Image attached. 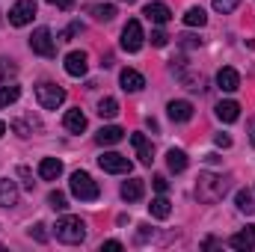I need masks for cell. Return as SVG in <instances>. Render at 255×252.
<instances>
[{"label":"cell","mask_w":255,"mask_h":252,"mask_svg":"<svg viewBox=\"0 0 255 252\" xmlns=\"http://www.w3.org/2000/svg\"><path fill=\"white\" fill-rule=\"evenodd\" d=\"M232 190V175H217V172H202L196 178V199L205 205L220 202Z\"/></svg>","instance_id":"cell-1"},{"label":"cell","mask_w":255,"mask_h":252,"mask_svg":"<svg viewBox=\"0 0 255 252\" xmlns=\"http://www.w3.org/2000/svg\"><path fill=\"white\" fill-rule=\"evenodd\" d=\"M54 235H57V241H60V244L77 247V244H83V241H86V223H83L80 217L65 214V217H60V220H57Z\"/></svg>","instance_id":"cell-2"},{"label":"cell","mask_w":255,"mask_h":252,"mask_svg":"<svg viewBox=\"0 0 255 252\" xmlns=\"http://www.w3.org/2000/svg\"><path fill=\"white\" fill-rule=\"evenodd\" d=\"M68 187H71V196H74V199H80V202H95V199L101 196L98 181H92V175H89V172H80V169L71 175Z\"/></svg>","instance_id":"cell-3"},{"label":"cell","mask_w":255,"mask_h":252,"mask_svg":"<svg viewBox=\"0 0 255 252\" xmlns=\"http://www.w3.org/2000/svg\"><path fill=\"white\" fill-rule=\"evenodd\" d=\"M36 101H39V107H45V110H57L65 101V89L57 86V83H51V80H42V83L36 86Z\"/></svg>","instance_id":"cell-4"},{"label":"cell","mask_w":255,"mask_h":252,"mask_svg":"<svg viewBox=\"0 0 255 252\" xmlns=\"http://www.w3.org/2000/svg\"><path fill=\"white\" fill-rule=\"evenodd\" d=\"M30 51L33 54H39V57H57V39L51 36V30L48 27H39V30H33V36H30Z\"/></svg>","instance_id":"cell-5"},{"label":"cell","mask_w":255,"mask_h":252,"mask_svg":"<svg viewBox=\"0 0 255 252\" xmlns=\"http://www.w3.org/2000/svg\"><path fill=\"white\" fill-rule=\"evenodd\" d=\"M98 166H101L104 172H110V175H128V172L133 169V163L128 160L125 154H119V151H104V154L98 157Z\"/></svg>","instance_id":"cell-6"},{"label":"cell","mask_w":255,"mask_h":252,"mask_svg":"<svg viewBox=\"0 0 255 252\" xmlns=\"http://www.w3.org/2000/svg\"><path fill=\"white\" fill-rule=\"evenodd\" d=\"M142 45H145V33H142V24H139L136 18H130V21L125 24V30H122V48H125L128 54H136Z\"/></svg>","instance_id":"cell-7"},{"label":"cell","mask_w":255,"mask_h":252,"mask_svg":"<svg viewBox=\"0 0 255 252\" xmlns=\"http://www.w3.org/2000/svg\"><path fill=\"white\" fill-rule=\"evenodd\" d=\"M33 18H36V0H18L9 9V24L12 27H27Z\"/></svg>","instance_id":"cell-8"},{"label":"cell","mask_w":255,"mask_h":252,"mask_svg":"<svg viewBox=\"0 0 255 252\" xmlns=\"http://www.w3.org/2000/svg\"><path fill=\"white\" fill-rule=\"evenodd\" d=\"M86 68H89V60H86L83 51H68V54H65V74H71V77H83Z\"/></svg>","instance_id":"cell-9"},{"label":"cell","mask_w":255,"mask_h":252,"mask_svg":"<svg viewBox=\"0 0 255 252\" xmlns=\"http://www.w3.org/2000/svg\"><path fill=\"white\" fill-rule=\"evenodd\" d=\"M229 247L238 250V252L255 250V226H247V229H241L238 235H232V238H229Z\"/></svg>","instance_id":"cell-10"},{"label":"cell","mask_w":255,"mask_h":252,"mask_svg":"<svg viewBox=\"0 0 255 252\" xmlns=\"http://www.w3.org/2000/svg\"><path fill=\"white\" fill-rule=\"evenodd\" d=\"M142 15H145L151 24H169V21H172V9H169L166 3H145Z\"/></svg>","instance_id":"cell-11"},{"label":"cell","mask_w":255,"mask_h":252,"mask_svg":"<svg viewBox=\"0 0 255 252\" xmlns=\"http://www.w3.org/2000/svg\"><path fill=\"white\" fill-rule=\"evenodd\" d=\"M130 142H133V148H136V157H139L145 166H151V160H154V145L148 142V136H145V133H130Z\"/></svg>","instance_id":"cell-12"},{"label":"cell","mask_w":255,"mask_h":252,"mask_svg":"<svg viewBox=\"0 0 255 252\" xmlns=\"http://www.w3.org/2000/svg\"><path fill=\"white\" fill-rule=\"evenodd\" d=\"M217 86H220L223 92H238V89H241V74L226 65V68L217 71Z\"/></svg>","instance_id":"cell-13"},{"label":"cell","mask_w":255,"mask_h":252,"mask_svg":"<svg viewBox=\"0 0 255 252\" xmlns=\"http://www.w3.org/2000/svg\"><path fill=\"white\" fill-rule=\"evenodd\" d=\"M18 184L12 178H0V208H15L18 205Z\"/></svg>","instance_id":"cell-14"},{"label":"cell","mask_w":255,"mask_h":252,"mask_svg":"<svg viewBox=\"0 0 255 252\" xmlns=\"http://www.w3.org/2000/svg\"><path fill=\"white\" fill-rule=\"evenodd\" d=\"M119 83H122V89H125V92H139V89L145 86V77H142L136 68H122Z\"/></svg>","instance_id":"cell-15"},{"label":"cell","mask_w":255,"mask_h":252,"mask_svg":"<svg viewBox=\"0 0 255 252\" xmlns=\"http://www.w3.org/2000/svg\"><path fill=\"white\" fill-rule=\"evenodd\" d=\"M166 113L172 122H190L193 119V104L190 101H169L166 104Z\"/></svg>","instance_id":"cell-16"},{"label":"cell","mask_w":255,"mask_h":252,"mask_svg":"<svg viewBox=\"0 0 255 252\" xmlns=\"http://www.w3.org/2000/svg\"><path fill=\"white\" fill-rule=\"evenodd\" d=\"M60 175H63V160L45 157V160L39 163V178H42V181H57Z\"/></svg>","instance_id":"cell-17"},{"label":"cell","mask_w":255,"mask_h":252,"mask_svg":"<svg viewBox=\"0 0 255 252\" xmlns=\"http://www.w3.org/2000/svg\"><path fill=\"white\" fill-rule=\"evenodd\" d=\"M122 139H125V130L119 125H107L95 133V142H98V145H116V142H122Z\"/></svg>","instance_id":"cell-18"},{"label":"cell","mask_w":255,"mask_h":252,"mask_svg":"<svg viewBox=\"0 0 255 252\" xmlns=\"http://www.w3.org/2000/svg\"><path fill=\"white\" fill-rule=\"evenodd\" d=\"M217 119L226 122V125L238 122V119H241V104H238V101H220V104H217Z\"/></svg>","instance_id":"cell-19"},{"label":"cell","mask_w":255,"mask_h":252,"mask_svg":"<svg viewBox=\"0 0 255 252\" xmlns=\"http://www.w3.org/2000/svg\"><path fill=\"white\" fill-rule=\"evenodd\" d=\"M119 193H122V199H125V202H139V199H142V193H145V181H142V178H128Z\"/></svg>","instance_id":"cell-20"},{"label":"cell","mask_w":255,"mask_h":252,"mask_svg":"<svg viewBox=\"0 0 255 252\" xmlns=\"http://www.w3.org/2000/svg\"><path fill=\"white\" fill-rule=\"evenodd\" d=\"M63 125H65V130H71V133H83V130H86V116H83L80 110H65Z\"/></svg>","instance_id":"cell-21"},{"label":"cell","mask_w":255,"mask_h":252,"mask_svg":"<svg viewBox=\"0 0 255 252\" xmlns=\"http://www.w3.org/2000/svg\"><path fill=\"white\" fill-rule=\"evenodd\" d=\"M187 154L181 151V148H169L166 151V166H169V172H184L187 169Z\"/></svg>","instance_id":"cell-22"},{"label":"cell","mask_w":255,"mask_h":252,"mask_svg":"<svg viewBox=\"0 0 255 252\" xmlns=\"http://www.w3.org/2000/svg\"><path fill=\"white\" fill-rule=\"evenodd\" d=\"M148 211H151V217H154V220H166V217L172 214V205H169V199H166V193H160L157 199H151V205H148Z\"/></svg>","instance_id":"cell-23"},{"label":"cell","mask_w":255,"mask_h":252,"mask_svg":"<svg viewBox=\"0 0 255 252\" xmlns=\"http://www.w3.org/2000/svg\"><path fill=\"white\" fill-rule=\"evenodd\" d=\"M89 12H92V18L101 21V24H107V21L116 18V6H113V3H95V6H89Z\"/></svg>","instance_id":"cell-24"},{"label":"cell","mask_w":255,"mask_h":252,"mask_svg":"<svg viewBox=\"0 0 255 252\" xmlns=\"http://www.w3.org/2000/svg\"><path fill=\"white\" fill-rule=\"evenodd\" d=\"M184 24H187V27H205V24H208L205 9H202V6H190V9L184 12Z\"/></svg>","instance_id":"cell-25"},{"label":"cell","mask_w":255,"mask_h":252,"mask_svg":"<svg viewBox=\"0 0 255 252\" xmlns=\"http://www.w3.org/2000/svg\"><path fill=\"white\" fill-rule=\"evenodd\" d=\"M235 205H238V211H241V214H253V211H255L253 193H250V190H238V193H235Z\"/></svg>","instance_id":"cell-26"},{"label":"cell","mask_w":255,"mask_h":252,"mask_svg":"<svg viewBox=\"0 0 255 252\" xmlns=\"http://www.w3.org/2000/svg\"><path fill=\"white\" fill-rule=\"evenodd\" d=\"M98 116L101 119H116L119 116V101L116 98H101L98 101Z\"/></svg>","instance_id":"cell-27"},{"label":"cell","mask_w":255,"mask_h":252,"mask_svg":"<svg viewBox=\"0 0 255 252\" xmlns=\"http://www.w3.org/2000/svg\"><path fill=\"white\" fill-rule=\"evenodd\" d=\"M18 95H21V86H18V83L0 86V107H9V104H15V101H18Z\"/></svg>","instance_id":"cell-28"},{"label":"cell","mask_w":255,"mask_h":252,"mask_svg":"<svg viewBox=\"0 0 255 252\" xmlns=\"http://www.w3.org/2000/svg\"><path fill=\"white\" fill-rule=\"evenodd\" d=\"M15 74H18V65L6 57H0V83H9V77H15Z\"/></svg>","instance_id":"cell-29"},{"label":"cell","mask_w":255,"mask_h":252,"mask_svg":"<svg viewBox=\"0 0 255 252\" xmlns=\"http://www.w3.org/2000/svg\"><path fill=\"white\" fill-rule=\"evenodd\" d=\"M48 205H51L54 211H65V208H68V199H65V193H60V190H51V193H48Z\"/></svg>","instance_id":"cell-30"},{"label":"cell","mask_w":255,"mask_h":252,"mask_svg":"<svg viewBox=\"0 0 255 252\" xmlns=\"http://www.w3.org/2000/svg\"><path fill=\"white\" fill-rule=\"evenodd\" d=\"M214 3V9L220 12V15H229V12H235L238 6H241V0H211Z\"/></svg>","instance_id":"cell-31"},{"label":"cell","mask_w":255,"mask_h":252,"mask_svg":"<svg viewBox=\"0 0 255 252\" xmlns=\"http://www.w3.org/2000/svg\"><path fill=\"white\" fill-rule=\"evenodd\" d=\"M74 33H83V24H80V21H74V24H68V27H65L63 33L57 36V42H68V39H71Z\"/></svg>","instance_id":"cell-32"},{"label":"cell","mask_w":255,"mask_h":252,"mask_svg":"<svg viewBox=\"0 0 255 252\" xmlns=\"http://www.w3.org/2000/svg\"><path fill=\"white\" fill-rule=\"evenodd\" d=\"M178 45H181V48H187V51H193V48H199V45H202V39H199V36H193V33H184V36H178Z\"/></svg>","instance_id":"cell-33"},{"label":"cell","mask_w":255,"mask_h":252,"mask_svg":"<svg viewBox=\"0 0 255 252\" xmlns=\"http://www.w3.org/2000/svg\"><path fill=\"white\" fill-rule=\"evenodd\" d=\"M30 238H36L39 244H45V241H48V232H45V226H42V223L30 226Z\"/></svg>","instance_id":"cell-34"},{"label":"cell","mask_w":255,"mask_h":252,"mask_svg":"<svg viewBox=\"0 0 255 252\" xmlns=\"http://www.w3.org/2000/svg\"><path fill=\"white\" fill-rule=\"evenodd\" d=\"M166 42H169V36H166L163 30H151V45H154V48H163Z\"/></svg>","instance_id":"cell-35"},{"label":"cell","mask_w":255,"mask_h":252,"mask_svg":"<svg viewBox=\"0 0 255 252\" xmlns=\"http://www.w3.org/2000/svg\"><path fill=\"white\" fill-rule=\"evenodd\" d=\"M151 187L157 190V193H166V190H169V181H166L163 175H154V178H151Z\"/></svg>","instance_id":"cell-36"},{"label":"cell","mask_w":255,"mask_h":252,"mask_svg":"<svg viewBox=\"0 0 255 252\" xmlns=\"http://www.w3.org/2000/svg\"><path fill=\"white\" fill-rule=\"evenodd\" d=\"M18 175L24 178V187L33 190V184H36V181H33V175H30V169H27V166H18Z\"/></svg>","instance_id":"cell-37"},{"label":"cell","mask_w":255,"mask_h":252,"mask_svg":"<svg viewBox=\"0 0 255 252\" xmlns=\"http://www.w3.org/2000/svg\"><path fill=\"white\" fill-rule=\"evenodd\" d=\"M12 130H18V136H30L33 133V127L27 125V122H12Z\"/></svg>","instance_id":"cell-38"},{"label":"cell","mask_w":255,"mask_h":252,"mask_svg":"<svg viewBox=\"0 0 255 252\" xmlns=\"http://www.w3.org/2000/svg\"><path fill=\"white\" fill-rule=\"evenodd\" d=\"M214 142H217L220 148H229V145H232V136H229V133H217V136H214Z\"/></svg>","instance_id":"cell-39"},{"label":"cell","mask_w":255,"mask_h":252,"mask_svg":"<svg viewBox=\"0 0 255 252\" xmlns=\"http://www.w3.org/2000/svg\"><path fill=\"white\" fill-rule=\"evenodd\" d=\"M151 235H154V232H151V226H145V223H142V226H139V235H136V238H139V244H145V241H148Z\"/></svg>","instance_id":"cell-40"},{"label":"cell","mask_w":255,"mask_h":252,"mask_svg":"<svg viewBox=\"0 0 255 252\" xmlns=\"http://www.w3.org/2000/svg\"><path fill=\"white\" fill-rule=\"evenodd\" d=\"M51 6H57V9H71L74 6V0H48Z\"/></svg>","instance_id":"cell-41"},{"label":"cell","mask_w":255,"mask_h":252,"mask_svg":"<svg viewBox=\"0 0 255 252\" xmlns=\"http://www.w3.org/2000/svg\"><path fill=\"white\" fill-rule=\"evenodd\" d=\"M101 250H125V247H122V241H104Z\"/></svg>","instance_id":"cell-42"},{"label":"cell","mask_w":255,"mask_h":252,"mask_svg":"<svg viewBox=\"0 0 255 252\" xmlns=\"http://www.w3.org/2000/svg\"><path fill=\"white\" fill-rule=\"evenodd\" d=\"M247 133H250V142L255 145V116L250 119V122H247Z\"/></svg>","instance_id":"cell-43"},{"label":"cell","mask_w":255,"mask_h":252,"mask_svg":"<svg viewBox=\"0 0 255 252\" xmlns=\"http://www.w3.org/2000/svg\"><path fill=\"white\" fill-rule=\"evenodd\" d=\"M101 65H104V68H110V65H113V54H107V57H101Z\"/></svg>","instance_id":"cell-44"},{"label":"cell","mask_w":255,"mask_h":252,"mask_svg":"<svg viewBox=\"0 0 255 252\" xmlns=\"http://www.w3.org/2000/svg\"><path fill=\"white\" fill-rule=\"evenodd\" d=\"M3 133H6V122H0V136H3Z\"/></svg>","instance_id":"cell-45"},{"label":"cell","mask_w":255,"mask_h":252,"mask_svg":"<svg viewBox=\"0 0 255 252\" xmlns=\"http://www.w3.org/2000/svg\"><path fill=\"white\" fill-rule=\"evenodd\" d=\"M122 3H136V0H122Z\"/></svg>","instance_id":"cell-46"}]
</instances>
